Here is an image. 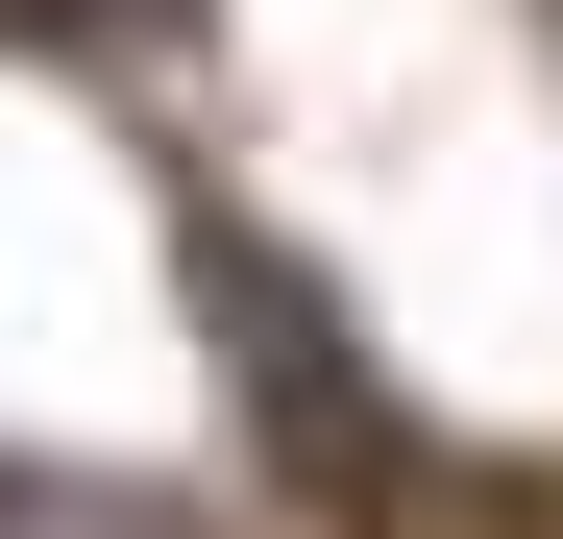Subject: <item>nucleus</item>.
<instances>
[{
  "instance_id": "f257e3e1",
  "label": "nucleus",
  "mask_w": 563,
  "mask_h": 539,
  "mask_svg": "<svg viewBox=\"0 0 563 539\" xmlns=\"http://www.w3.org/2000/svg\"><path fill=\"white\" fill-rule=\"evenodd\" d=\"M197 319L245 343V393H269V441H295V466H319V491H417V441H393V393H367V343H343V319L295 295V270H269V245H245V221L197 245Z\"/></svg>"
}]
</instances>
